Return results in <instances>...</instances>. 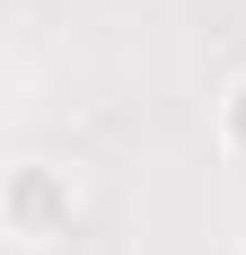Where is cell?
<instances>
[{
	"mask_svg": "<svg viewBox=\"0 0 246 255\" xmlns=\"http://www.w3.org/2000/svg\"><path fill=\"white\" fill-rule=\"evenodd\" d=\"M211 141H220V158H238L246 167V71L220 88V106H211Z\"/></svg>",
	"mask_w": 246,
	"mask_h": 255,
	"instance_id": "cell-2",
	"label": "cell"
},
{
	"mask_svg": "<svg viewBox=\"0 0 246 255\" xmlns=\"http://www.w3.org/2000/svg\"><path fill=\"white\" fill-rule=\"evenodd\" d=\"M79 220V185L44 158H18L9 176H0V229L18 238V247H53V238H71Z\"/></svg>",
	"mask_w": 246,
	"mask_h": 255,
	"instance_id": "cell-1",
	"label": "cell"
}]
</instances>
